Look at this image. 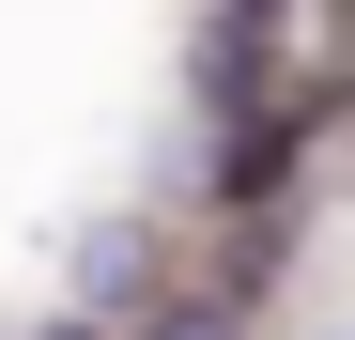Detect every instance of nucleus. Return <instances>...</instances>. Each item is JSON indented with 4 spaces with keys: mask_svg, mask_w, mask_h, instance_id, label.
I'll return each instance as SVG.
<instances>
[{
    "mask_svg": "<svg viewBox=\"0 0 355 340\" xmlns=\"http://www.w3.org/2000/svg\"><path fill=\"white\" fill-rule=\"evenodd\" d=\"M78 309L124 325V340L170 309V248H155V216H93V232H78Z\"/></svg>",
    "mask_w": 355,
    "mask_h": 340,
    "instance_id": "obj_1",
    "label": "nucleus"
},
{
    "mask_svg": "<svg viewBox=\"0 0 355 340\" xmlns=\"http://www.w3.org/2000/svg\"><path fill=\"white\" fill-rule=\"evenodd\" d=\"M293 31V0H216V108H248L263 93V46Z\"/></svg>",
    "mask_w": 355,
    "mask_h": 340,
    "instance_id": "obj_2",
    "label": "nucleus"
},
{
    "mask_svg": "<svg viewBox=\"0 0 355 340\" xmlns=\"http://www.w3.org/2000/svg\"><path fill=\"white\" fill-rule=\"evenodd\" d=\"M139 340H248V309H216V294H170Z\"/></svg>",
    "mask_w": 355,
    "mask_h": 340,
    "instance_id": "obj_3",
    "label": "nucleus"
},
{
    "mask_svg": "<svg viewBox=\"0 0 355 340\" xmlns=\"http://www.w3.org/2000/svg\"><path fill=\"white\" fill-rule=\"evenodd\" d=\"M31 340H124V325H93V309H46V325H31Z\"/></svg>",
    "mask_w": 355,
    "mask_h": 340,
    "instance_id": "obj_4",
    "label": "nucleus"
}]
</instances>
